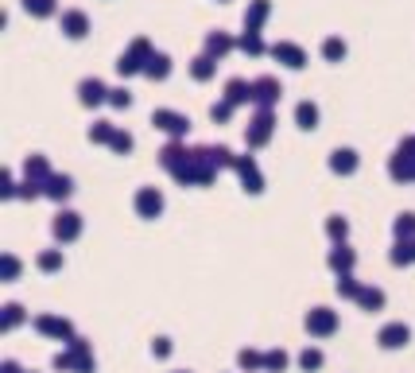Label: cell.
Here are the masks:
<instances>
[{
  "instance_id": "6da1fadb",
  "label": "cell",
  "mask_w": 415,
  "mask_h": 373,
  "mask_svg": "<svg viewBox=\"0 0 415 373\" xmlns=\"http://www.w3.org/2000/svg\"><path fill=\"white\" fill-rule=\"evenodd\" d=\"M272 129H276V113H272V109H256V117H252L249 133H245L249 148H264L268 140H272Z\"/></svg>"
},
{
  "instance_id": "7a4b0ae2",
  "label": "cell",
  "mask_w": 415,
  "mask_h": 373,
  "mask_svg": "<svg viewBox=\"0 0 415 373\" xmlns=\"http://www.w3.org/2000/svg\"><path fill=\"white\" fill-rule=\"evenodd\" d=\"M307 331L314 338H330L334 331H338V311H330V307H310L307 311Z\"/></svg>"
},
{
  "instance_id": "3957f363",
  "label": "cell",
  "mask_w": 415,
  "mask_h": 373,
  "mask_svg": "<svg viewBox=\"0 0 415 373\" xmlns=\"http://www.w3.org/2000/svg\"><path fill=\"white\" fill-rule=\"evenodd\" d=\"M152 125H155V129H163V133H171L175 140H178V136H187V129H190V120L183 117V113H175V109H155Z\"/></svg>"
},
{
  "instance_id": "277c9868",
  "label": "cell",
  "mask_w": 415,
  "mask_h": 373,
  "mask_svg": "<svg viewBox=\"0 0 415 373\" xmlns=\"http://www.w3.org/2000/svg\"><path fill=\"white\" fill-rule=\"evenodd\" d=\"M190 156H194V148H187V144H178V140H171V144L159 152V164H163L171 175H175V171H183V168L190 164Z\"/></svg>"
},
{
  "instance_id": "5b68a950",
  "label": "cell",
  "mask_w": 415,
  "mask_h": 373,
  "mask_svg": "<svg viewBox=\"0 0 415 373\" xmlns=\"http://www.w3.org/2000/svg\"><path fill=\"white\" fill-rule=\"evenodd\" d=\"M272 59L284 62L287 70H303L307 66V51L295 47V43H272Z\"/></svg>"
},
{
  "instance_id": "8992f818",
  "label": "cell",
  "mask_w": 415,
  "mask_h": 373,
  "mask_svg": "<svg viewBox=\"0 0 415 373\" xmlns=\"http://www.w3.org/2000/svg\"><path fill=\"white\" fill-rule=\"evenodd\" d=\"M280 94H284V90H280L276 78H256V82H252V101H256V109H272L276 101H280Z\"/></svg>"
},
{
  "instance_id": "52a82bcc",
  "label": "cell",
  "mask_w": 415,
  "mask_h": 373,
  "mask_svg": "<svg viewBox=\"0 0 415 373\" xmlns=\"http://www.w3.org/2000/svg\"><path fill=\"white\" fill-rule=\"evenodd\" d=\"M136 214L140 218H159L163 214V194L155 191V187H140V191H136Z\"/></svg>"
},
{
  "instance_id": "ba28073f",
  "label": "cell",
  "mask_w": 415,
  "mask_h": 373,
  "mask_svg": "<svg viewBox=\"0 0 415 373\" xmlns=\"http://www.w3.org/2000/svg\"><path fill=\"white\" fill-rule=\"evenodd\" d=\"M51 229H55V237H59V241H78V233H82V214L62 210V214L51 222Z\"/></svg>"
},
{
  "instance_id": "9c48e42d",
  "label": "cell",
  "mask_w": 415,
  "mask_h": 373,
  "mask_svg": "<svg viewBox=\"0 0 415 373\" xmlns=\"http://www.w3.org/2000/svg\"><path fill=\"white\" fill-rule=\"evenodd\" d=\"M36 331L47 338H74V323L70 319H59V315H39Z\"/></svg>"
},
{
  "instance_id": "30bf717a",
  "label": "cell",
  "mask_w": 415,
  "mask_h": 373,
  "mask_svg": "<svg viewBox=\"0 0 415 373\" xmlns=\"http://www.w3.org/2000/svg\"><path fill=\"white\" fill-rule=\"evenodd\" d=\"M237 175H241V183H245V191L249 194H260L264 191V179H260V171H256V159L252 156H237Z\"/></svg>"
},
{
  "instance_id": "8fae6325",
  "label": "cell",
  "mask_w": 415,
  "mask_h": 373,
  "mask_svg": "<svg viewBox=\"0 0 415 373\" xmlns=\"http://www.w3.org/2000/svg\"><path fill=\"white\" fill-rule=\"evenodd\" d=\"M377 342L384 350H400V346H407V342H412V331H407V323H388V326H380Z\"/></svg>"
},
{
  "instance_id": "7c38bea8",
  "label": "cell",
  "mask_w": 415,
  "mask_h": 373,
  "mask_svg": "<svg viewBox=\"0 0 415 373\" xmlns=\"http://www.w3.org/2000/svg\"><path fill=\"white\" fill-rule=\"evenodd\" d=\"M78 97H82L85 109H94V105H101V101H109V90H105V82H97V78H85V82L78 86Z\"/></svg>"
},
{
  "instance_id": "4fadbf2b",
  "label": "cell",
  "mask_w": 415,
  "mask_h": 373,
  "mask_svg": "<svg viewBox=\"0 0 415 373\" xmlns=\"http://www.w3.org/2000/svg\"><path fill=\"white\" fill-rule=\"evenodd\" d=\"M353 265H357V257H353V249H349L345 241L330 249V268L338 272V276H342V272H353Z\"/></svg>"
},
{
  "instance_id": "5bb4252c",
  "label": "cell",
  "mask_w": 415,
  "mask_h": 373,
  "mask_svg": "<svg viewBox=\"0 0 415 373\" xmlns=\"http://www.w3.org/2000/svg\"><path fill=\"white\" fill-rule=\"evenodd\" d=\"M330 171L334 175H353L357 171V152L353 148H338V152L330 156Z\"/></svg>"
},
{
  "instance_id": "9a60e30c",
  "label": "cell",
  "mask_w": 415,
  "mask_h": 373,
  "mask_svg": "<svg viewBox=\"0 0 415 373\" xmlns=\"http://www.w3.org/2000/svg\"><path fill=\"white\" fill-rule=\"evenodd\" d=\"M85 31H90L85 12H62V36H66V39H82Z\"/></svg>"
},
{
  "instance_id": "2e32d148",
  "label": "cell",
  "mask_w": 415,
  "mask_h": 373,
  "mask_svg": "<svg viewBox=\"0 0 415 373\" xmlns=\"http://www.w3.org/2000/svg\"><path fill=\"white\" fill-rule=\"evenodd\" d=\"M388 175L396 183H407V179H412V156H407L403 148H396V156L388 159Z\"/></svg>"
},
{
  "instance_id": "e0dca14e",
  "label": "cell",
  "mask_w": 415,
  "mask_h": 373,
  "mask_svg": "<svg viewBox=\"0 0 415 373\" xmlns=\"http://www.w3.org/2000/svg\"><path fill=\"white\" fill-rule=\"evenodd\" d=\"M70 191H74L70 175H51V179L43 183V194H47V198H55V203H62V198H70Z\"/></svg>"
},
{
  "instance_id": "ac0fdd59",
  "label": "cell",
  "mask_w": 415,
  "mask_h": 373,
  "mask_svg": "<svg viewBox=\"0 0 415 373\" xmlns=\"http://www.w3.org/2000/svg\"><path fill=\"white\" fill-rule=\"evenodd\" d=\"M226 101H233V105L252 101V82H245V78H229L226 82Z\"/></svg>"
},
{
  "instance_id": "d6986e66",
  "label": "cell",
  "mask_w": 415,
  "mask_h": 373,
  "mask_svg": "<svg viewBox=\"0 0 415 373\" xmlns=\"http://www.w3.org/2000/svg\"><path fill=\"white\" fill-rule=\"evenodd\" d=\"M233 47H237V43H233L226 31H210V36H206V55H214V59H226Z\"/></svg>"
},
{
  "instance_id": "ffe728a7",
  "label": "cell",
  "mask_w": 415,
  "mask_h": 373,
  "mask_svg": "<svg viewBox=\"0 0 415 373\" xmlns=\"http://www.w3.org/2000/svg\"><path fill=\"white\" fill-rule=\"evenodd\" d=\"M167 74H171V59H167V55H159V51H155L152 59L144 62V78H152V82H163Z\"/></svg>"
},
{
  "instance_id": "44dd1931",
  "label": "cell",
  "mask_w": 415,
  "mask_h": 373,
  "mask_svg": "<svg viewBox=\"0 0 415 373\" xmlns=\"http://www.w3.org/2000/svg\"><path fill=\"white\" fill-rule=\"evenodd\" d=\"M24 179H31V183H47V179H51L47 156H27V164H24Z\"/></svg>"
},
{
  "instance_id": "7402d4cb",
  "label": "cell",
  "mask_w": 415,
  "mask_h": 373,
  "mask_svg": "<svg viewBox=\"0 0 415 373\" xmlns=\"http://www.w3.org/2000/svg\"><path fill=\"white\" fill-rule=\"evenodd\" d=\"M268 12H272L268 0H252V8L245 12V27H249V31H260V24L268 20Z\"/></svg>"
},
{
  "instance_id": "603a6c76",
  "label": "cell",
  "mask_w": 415,
  "mask_h": 373,
  "mask_svg": "<svg viewBox=\"0 0 415 373\" xmlns=\"http://www.w3.org/2000/svg\"><path fill=\"white\" fill-rule=\"evenodd\" d=\"M295 125L299 129H319V105H314V101H299L295 105Z\"/></svg>"
},
{
  "instance_id": "cb8c5ba5",
  "label": "cell",
  "mask_w": 415,
  "mask_h": 373,
  "mask_svg": "<svg viewBox=\"0 0 415 373\" xmlns=\"http://www.w3.org/2000/svg\"><path fill=\"white\" fill-rule=\"evenodd\" d=\"M214 70H217V59H214V55H198V59L190 62V74H194L198 82H210V78H214Z\"/></svg>"
},
{
  "instance_id": "d4e9b609",
  "label": "cell",
  "mask_w": 415,
  "mask_h": 373,
  "mask_svg": "<svg viewBox=\"0 0 415 373\" xmlns=\"http://www.w3.org/2000/svg\"><path fill=\"white\" fill-rule=\"evenodd\" d=\"M237 47L245 51V55H252V59H260V55H264V39H260V31H249V27H245V36L237 39Z\"/></svg>"
},
{
  "instance_id": "484cf974",
  "label": "cell",
  "mask_w": 415,
  "mask_h": 373,
  "mask_svg": "<svg viewBox=\"0 0 415 373\" xmlns=\"http://www.w3.org/2000/svg\"><path fill=\"white\" fill-rule=\"evenodd\" d=\"M392 265L396 268L415 265V241H396V249H392Z\"/></svg>"
},
{
  "instance_id": "4316f807",
  "label": "cell",
  "mask_w": 415,
  "mask_h": 373,
  "mask_svg": "<svg viewBox=\"0 0 415 373\" xmlns=\"http://www.w3.org/2000/svg\"><path fill=\"white\" fill-rule=\"evenodd\" d=\"M117 74H120V78H132V74H144V59H136L132 51H124V55H120V59H117Z\"/></svg>"
},
{
  "instance_id": "83f0119b",
  "label": "cell",
  "mask_w": 415,
  "mask_h": 373,
  "mask_svg": "<svg viewBox=\"0 0 415 373\" xmlns=\"http://www.w3.org/2000/svg\"><path fill=\"white\" fill-rule=\"evenodd\" d=\"M357 303H361V311H380V307H384V292L380 288H361Z\"/></svg>"
},
{
  "instance_id": "f1b7e54d",
  "label": "cell",
  "mask_w": 415,
  "mask_h": 373,
  "mask_svg": "<svg viewBox=\"0 0 415 373\" xmlns=\"http://www.w3.org/2000/svg\"><path fill=\"white\" fill-rule=\"evenodd\" d=\"M334 288H338V296H342V300H357V296H361V284L353 280V272H342Z\"/></svg>"
},
{
  "instance_id": "f546056e",
  "label": "cell",
  "mask_w": 415,
  "mask_h": 373,
  "mask_svg": "<svg viewBox=\"0 0 415 373\" xmlns=\"http://www.w3.org/2000/svg\"><path fill=\"white\" fill-rule=\"evenodd\" d=\"M287 365H291V358H287L284 350H268L264 354V373H284Z\"/></svg>"
},
{
  "instance_id": "4dcf8cb0",
  "label": "cell",
  "mask_w": 415,
  "mask_h": 373,
  "mask_svg": "<svg viewBox=\"0 0 415 373\" xmlns=\"http://www.w3.org/2000/svg\"><path fill=\"white\" fill-rule=\"evenodd\" d=\"M237 365L245 373H260L264 370V354H256V350H241V354H237Z\"/></svg>"
},
{
  "instance_id": "1f68e13d",
  "label": "cell",
  "mask_w": 415,
  "mask_h": 373,
  "mask_svg": "<svg viewBox=\"0 0 415 373\" xmlns=\"http://www.w3.org/2000/svg\"><path fill=\"white\" fill-rule=\"evenodd\" d=\"M392 229H396V241H415V214H400Z\"/></svg>"
},
{
  "instance_id": "d6a6232c",
  "label": "cell",
  "mask_w": 415,
  "mask_h": 373,
  "mask_svg": "<svg viewBox=\"0 0 415 373\" xmlns=\"http://www.w3.org/2000/svg\"><path fill=\"white\" fill-rule=\"evenodd\" d=\"M113 133H117V129H113V120H94L90 140H94V144H109V140H113Z\"/></svg>"
},
{
  "instance_id": "836d02e7",
  "label": "cell",
  "mask_w": 415,
  "mask_h": 373,
  "mask_svg": "<svg viewBox=\"0 0 415 373\" xmlns=\"http://www.w3.org/2000/svg\"><path fill=\"white\" fill-rule=\"evenodd\" d=\"M326 233H330L334 245H342L345 233H349V222H345V218H330V222H326Z\"/></svg>"
},
{
  "instance_id": "e575fe53",
  "label": "cell",
  "mask_w": 415,
  "mask_h": 373,
  "mask_svg": "<svg viewBox=\"0 0 415 373\" xmlns=\"http://www.w3.org/2000/svg\"><path fill=\"white\" fill-rule=\"evenodd\" d=\"M299 365L307 373H314V370H322V350H314V346H307L303 354H299Z\"/></svg>"
},
{
  "instance_id": "d590c367",
  "label": "cell",
  "mask_w": 415,
  "mask_h": 373,
  "mask_svg": "<svg viewBox=\"0 0 415 373\" xmlns=\"http://www.w3.org/2000/svg\"><path fill=\"white\" fill-rule=\"evenodd\" d=\"M24 8L31 16H55V12H59V4H55V0H24Z\"/></svg>"
},
{
  "instance_id": "8d00e7d4",
  "label": "cell",
  "mask_w": 415,
  "mask_h": 373,
  "mask_svg": "<svg viewBox=\"0 0 415 373\" xmlns=\"http://www.w3.org/2000/svg\"><path fill=\"white\" fill-rule=\"evenodd\" d=\"M24 323V307H20V303H8V307H4V331H16V326Z\"/></svg>"
},
{
  "instance_id": "74e56055",
  "label": "cell",
  "mask_w": 415,
  "mask_h": 373,
  "mask_svg": "<svg viewBox=\"0 0 415 373\" xmlns=\"http://www.w3.org/2000/svg\"><path fill=\"white\" fill-rule=\"evenodd\" d=\"M39 268H43V272H59V268H62V253H59V249L39 253Z\"/></svg>"
},
{
  "instance_id": "f35d334b",
  "label": "cell",
  "mask_w": 415,
  "mask_h": 373,
  "mask_svg": "<svg viewBox=\"0 0 415 373\" xmlns=\"http://www.w3.org/2000/svg\"><path fill=\"white\" fill-rule=\"evenodd\" d=\"M322 55H326L330 62H342L345 59V43L342 39H326V43H322Z\"/></svg>"
},
{
  "instance_id": "ab89813d",
  "label": "cell",
  "mask_w": 415,
  "mask_h": 373,
  "mask_svg": "<svg viewBox=\"0 0 415 373\" xmlns=\"http://www.w3.org/2000/svg\"><path fill=\"white\" fill-rule=\"evenodd\" d=\"M233 109H237V105H233V101H226V97H222V101H217V105L210 109V117H214L217 125H226V120L233 117Z\"/></svg>"
},
{
  "instance_id": "60d3db41",
  "label": "cell",
  "mask_w": 415,
  "mask_h": 373,
  "mask_svg": "<svg viewBox=\"0 0 415 373\" xmlns=\"http://www.w3.org/2000/svg\"><path fill=\"white\" fill-rule=\"evenodd\" d=\"M109 105H113V109H129L132 105V94L124 90V86H120V90H109Z\"/></svg>"
},
{
  "instance_id": "b9f144b4",
  "label": "cell",
  "mask_w": 415,
  "mask_h": 373,
  "mask_svg": "<svg viewBox=\"0 0 415 373\" xmlns=\"http://www.w3.org/2000/svg\"><path fill=\"white\" fill-rule=\"evenodd\" d=\"M0 276H4V280H16V276H20V261H16L12 253L0 261Z\"/></svg>"
},
{
  "instance_id": "7bdbcfd3",
  "label": "cell",
  "mask_w": 415,
  "mask_h": 373,
  "mask_svg": "<svg viewBox=\"0 0 415 373\" xmlns=\"http://www.w3.org/2000/svg\"><path fill=\"white\" fill-rule=\"evenodd\" d=\"M109 144H113V152H132V136H129V133H120V129H117Z\"/></svg>"
},
{
  "instance_id": "ee69618b",
  "label": "cell",
  "mask_w": 415,
  "mask_h": 373,
  "mask_svg": "<svg viewBox=\"0 0 415 373\" xmlns=\"http://www.w3.org/2000/svg\"><path fill=\"white\" fill-rule=\"evenodd\" d=\"M132 55H136V59H144V62H148V59H152V55H155V51H152V43H148V39H136V43H132Z\"/></svg>"
},
{
  "instance_id": "f6af8a7d",
  "label": "cell",
  "mask_w": 415,
  "mask_h": 373,
  "mask_svg": "<svg viewBox=\"0 0 415 373\" xmlns=\"http://www.w3.org/2000/svg\"><path fill=\"white\" fill-rule=\"evenodd\" d=\"M66 346H70L74 354H94V350H90V342H85V338H78V335H74V338H66Z\"/></svg>"
},
{
  "instance_id": "bcb514c9",
  "label": "cell",
  "mask_w": 415,
  "mask_h": 373,
  "mask_svg": "<svg viewBox=\"0 0 415 373\" xmlns=\"http://www.w3.org/2000/svg\"><path fill=\"white\" fill-rule=\"evenodd\" d=\"M152 350H155V358H167V354H171V342H167V338H155Z\"/></svg>"
},
{
  "instance_id": "7dc6e473",
  "label": "cell",
  "mask_w": 415,
  "mask_h": 373,
  "mask_svg": "<svg viewBox=\"0 0 415 373\" xmlns=\"http://www.w3.org/2000/svg\"><path fill=\"white\" fill-rule=\"evenodd\" d=\"M0 373H20V365H16V361H4V365H0Z\"/></svg>"
}]
</instances>
